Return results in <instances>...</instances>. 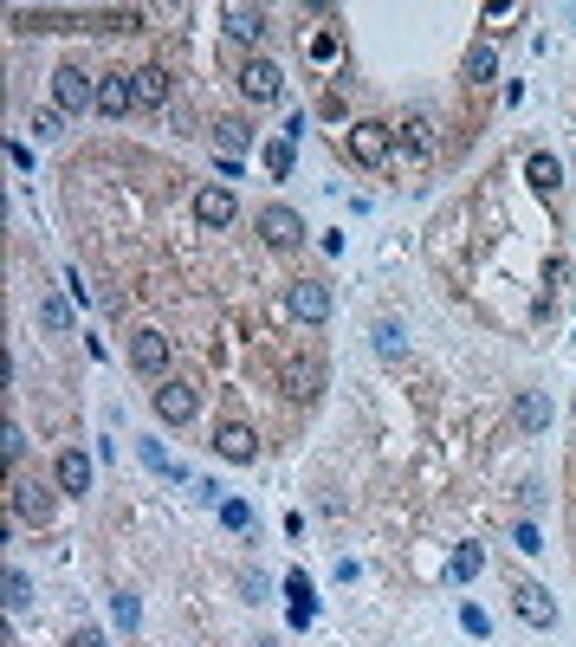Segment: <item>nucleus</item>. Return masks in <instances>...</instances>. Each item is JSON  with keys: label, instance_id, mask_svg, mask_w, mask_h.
I'll use <instances>...</instances> for the list:
<instances>
[{"label": "nucleus", "instance_id": "obj_34", "mask_svg": "<svg viewBox=\"0 0 576 647\" xmlns=\"http://www.w3.org/2000/svg\"><path fill=\"white\" fill-rule=\"evenodd\" d=\"M259 647H279V641H259Z\"/></svg>", "mask_w": 576, "mask_h": 647}, {"label": "nucleus", "instance_id": "obj_14", "mask_svg": "<svg viewBox=\"0 0 576 647\" xmlns=\"http://www.w3.org/2000/svg\"><path fill=\"white\" fill-rule=\"evenodd\" d=\"M130 85H136V104H143V110H156V104H169L175 78L162 72V65H143V72H130Z\"/></svg>", "mask_w": 576, "mask_h": 647}, {"label": "nucleus", "instance_id": "obj_32", "mask_svg": "<svg viewBox=\"0 0 576 647\" xmlns=\"http://www.w3.org/2000/svg\"><path fill=\"white\" fill-rule=\"evenodd\" d=\"M143 622V609H136V596H117V628H136Z\"/></svg>", "mask_w": 576, "mask_h": 647}, {"label": "nucleus", "instance_id": "obj_17", "mask_svg": "<svg viewBox=\"0 0 576 647\" xmlns=\"http://www.w3.org/2000/svg\"><path fill=\"white\" fill-rule=\"evenodd\" d=\"M130 104H136V85H130V72H117V78H98V110H104V117H123Z\"/></svg>", "mask_w": 576, "mask_h": 647}, {"label": "nucleus", "instance_id": "obj_16", "mask_svg": "<svg viewBox=\"0 0 576 647\" xmlns=\"http://www.w3.org/2000/svg\"><path fill=\"white\" fill-rule=\"evenodd\" d=\"M434 143H441V136H434V117L428 110H408L402 117V149L408 156H434Z\"/></svg>", "mask_w": 576, "mask_h": 647}, {"label": "nucleus", "instance_id": "obj_12", "mask_svg": "<svg viewBox=\"0 0 576 647\" xmlns=\"http://www.w3.org/2000/svg\"><path fill=\"white\" fill-rule=\"evenodd\" d=\"M233 214H240L233 188H201V195H195V220H201V227H227Z\"/></svg>", "mask_w": 576, "mask_h": 647}, {"label": "nucleus", "instance_id": "obj_23", "mask_svg": "<svg viewBox=\"0 0 576 647\" xmlns=\"http://www.w3.org/2000/svg\"><path fill=\"white\" fill-rule=\"evenodd\" d=\"M214 143H221V156L240 162V156H246V143H253V130H246V123H221V130H214Z\"/></svg>", "mask_w": 576, "mask_h": 647}, {"label": "nucleus", "instance_id": "obj_24", "mask_svg": "<svg viewBox=\"0 0 576 647\" xmlns=\"http://www.w3.org/2000/svg\"><path fill=\"white\" fill-rule=\"evenodd\" d=\"M292 143H298V136H279V143L266 149V169H272V182H285V175H292Z\"/></svg>", "mask_w": 576, "mask_h": 647}, {"label": "nucleus", "instance_id": "obj_25", "mask_svg": "<svg viewBox=\"0 0 576 647\" xmlns=\"http://www.w3.org/2000/svg\"><path fill=\"white\" fill-rule=\"evenodd\" d=\"M143 466H149V473H162V479H188V473H182V466H175V460H169V453H162V447H156V440H143Z\"/></svg>", "mask_w": 576, "mask_h": 647}, {"label": "nucleus", "instance_id": "obj_3", "mask_svg": "<svg viewBox=\"0 0 576 647\" xmlns=\"http://www.w3.org/2000/svg\"><path fill=\"white\" fill-rule=\"evenodd\" d=\"M344 149L363 169H376V162H389V149H395V130L389 123H350V136H344Z\"/></svg>", "mask_w": 576, "mask_h": 647}, {"label": "nucleus", "instance_id": "obj_27", "mask_svg": "<svg viewBox=\"0 0 576 647\" xmlns=\"http://www.w3.org/2000/svg\"><path fill=\"white\" fill-rule=\"evenodd\" d=\"M39 324H46V330H65V324H72V305H65V298H39Z\"/></svg>", "mask_w": 576, "mask_h": 647}, {"label": "nucleus", "instance_id": "obj_1", "mask_svg": "<svg viewBox=\"0 0 576 647\" xmlns=\"http://www.w3.org/2000/svg\"><path fill=\"white\" fill-rule=\"evenodd\" d=\"M52 104L72 117V110H98V78L91 72H78V65H59L52 72Z\"/></svg>", "mask_w": 576, "mask_h": 647}, {"label": "nucleus", "instance_id": "obj_15", "mask_svg": "<svg viewBox=\"0 0 576 647\" xmlns=\"http://www.w3.org/2000/svg\"><path fill=\"white\" fill-rule=\"evenodd\" d=\"M512 415H518V428H525V434H544V428H551V415H557V408H551V395H544V389H525V395H518V408H512Z\"/></svg>", "mask_w": 576, "mask_h": 647}, {"label": "nucleus", "instance_id": "obj_19", "mask_svg": "<svg viewBox=\"0 0 576 647\" xmlns=\"http://www.w3.org/2000/svg\"><path fill=\"white\" fill-rule=\"evenodd\" d=\"M525 182H531V188H544V195H551V188L564 182V169H557V156H551V149H531V162H525Z\"/></svg>", "mask_w": 576, "mask_h": 647}, {"label": "nucleus", "instance_id": "obj_9", "mask_svg": "<svg viewBox=\"0 0 576 647\" xmlns=\"http://www.w3.org/2000/svg\"><path fill=\"white\" fill-rule=\"evenodd\" d=\"M221 26H227V39H240V46H259V39H266V7H240V0H227Z\"/></svg>", "mask_w": 576, "mask_h": 647}, {"label": "nucleus", "instance_id": "obj_2", "mask_svg": "<svg viewBox=\"0 0 576 647\" xmlns=\"http://www.w3.org/2000/svg\"><path fill=\"white\" fill-rule=\"evenodd\" d=\"M195 408H201V389H195V382H182V376L156 382V421H169V428H188V421H195Z\"/></svg>", "mask_w": 576, "mask_h": 647}, {"label": "nucleus", "instance_id": "obj_11", "mask_svg": "<svg viewBox=\"0 0 576 647\" xmlns=\"http://www.w3.org/2000/svg\"><path fill=\"white\" fill-rule=\"evenodd\" d=\"M259 233H266V246H298L305 240V220H298L292 208H266L259 214Z\"/></svg>", "mask_w": 576, "mask_h": 647}, {"label": "nucleus", "instance_id": "obj_5", "mask_svg": "<svg viewBox=\"0 0 576 647\" xmlns=\"http://www.w3.org/2000/svg\"><path fill=\"white\" fill-rule=\"evenodd\" d=\"M130 363H136V376L169 382V337H162V330H136L130 337Z\"/></svg>", "mask_w": 576, "mask_h": 647}, {"label": "nucleus", "instance_id": "obj_4", "mask_svg": "<svg viewBox=\"0 0 576 647\" xmlns=\"http://www.w3.org/2000/svg\"><path fill=\"white\" fill-rule=\"evenodd\" d=\"M240 91H246V104H279L285 98V72L272 59H246L240 65Z\"/></svg>", "mask_w": 576, "mask_h": 647}, {"label": "nucleus", "instance_id": "obj_21", "mask_svg": "<svg viewBox=\"0 0 576 647\" xmlns=\"http://www.w3.org/2000/svg\"><path fill=\"white\" fill-rule=\"evenodd\" d=\"M460 72H466V85H492V78H499V52H492V46H473Z\"/></svg>", "mask_w": 576, "mask_h": 647}, {"label": "nucleus", "instance_id": "obj_7", "mask_svg": "<svg viewBox=\"0 0 576 647\" xmlns=\"http://www.w3.org/2000/svg\"><path fill=\"white\" fill-rule=\"evenodd\" d=\"M285 305H292V318H298V324H324V318H331V285H318V279H298Z\"/></svg>", "mask_w": 576, "mask_h": 647}, {"label": "nucleus", "instance_id": "obj_28", "mask_svg": "<svg viewBox=\"0 0 576 647\" xmlns=\"http://www.w3.org/2000/svg\"><path fill=\"white\" fill-rule=\"evenodd\" d=\"M0 453H7V466H20V453H26V428H20V421L0 428Z\"/></svg>", "mask_w": 576, "mask_h": 647}, {"label": "nucleus", "instance_id": "obj_18", "mask_svg": "<svg viewBox=\"0 0 576 647\" xmlns=\"http://www.w3.org/2000/svg\"><path fill=\"white\" fill-rule=\"evenodd\" d=\"M369 337H376V356H382V363H402V356H408V330L395 324V318H382Z\"/></svg>", "mask_w": 576, "mask_h": 647}, {"label": "nucleus", "instance_id": "obj_20", "mask_svg": "<svg viewBox=\"0 0 576 647\" xmlns=\"http://www.w3.org/2000/svg\"><path fill=\"white\" fill-rule=\"evenodd\" d=\"M285 615H292V628H311V615H318V602H311V583L305 576H292V583H285Z\"/></svg>", "mask_w": 576, "mask_h": 647}, {"label": "nucleus", "instance_id": "obj_29", "mask_svg": "<svg viewBox=\"0 0 576 647\" xmlns=\"http://www.w3.org/2000/svg\"><path fill=\"white\" fill-rule=\"evenodd\" d=\"M221 525H227V531H246V538H253V512H246L240 499H227V505H221Z\"/></svg>", "mask_w": 576, "mask_h": 647}, {"label": "nucleus", "instance_id": "obj_30", "mask_svg": "<svg viewBox=\"0 0 576 647\" xmlns=\"http://www.w3.org/2000/svg\"><path fill=\"white\" fill-rule=\"evenodd\" d=\"M33 130H39V136H59V130H65V110H59V104L33 110Z\"/></svg>", "mask_w": 576, "mask_h": 647}, {"label": "nucleus", "instance_id": "obj_10", "mask_svg": "<svg viewBox=\"0 0 576 647\" xmlns=\"http://www.w3.org/2000/svg\"><path fill=\"white\" fill-rule=\"evenodd\" d=\"M52 473H59V492H72V499H85V492H91V453H85V447H65Z\"/></svg>", "mask_w": 576, "mask_h": 647}, {"label": "nucleus", "instance_id": "obj_6", "mask_svg": "<svg viewBox=\"0 0 576 647\" xmlns=\"http://www.w3.org/2000/svg\"><path fill=\"white\" fill-rule=\"evenodd\" d=\"M13 518H26V525H52V486H39V479H13Z\"/></svg>", "mask_w": 576, "mask_h": 647}, {"label": "nucleus", "instance_id": "obj_13", "mask_svg": "<svg viewBox=\"0 0 576 647\" xmlns=\"http://www.w3.org/2000/svg\"><path fill=\"white\" fill-rule=\"evenodd\" d=\"M214 447H221V460H233V466H253L259 434H253V428H240V421H227V428L214 434Z\"/></svg>", "mask_w": 576, "mask_h": 647}, {"label": "nucleus", "instance_id": "obj_31", "mask_svg": "<svg viewBox=\"0 0 576 647\" xmlns=\"http://www.w3.org/2000/svg\"><path fill=\"white\" fill-rule=\"evenodd\" d=\"M318 376H324V369H318V363H305V369H292V389H298V395H311V389H318Z\"/></svg>", "mask_w": 576, "mask_h": 647}, {"label": "nucleus", "instance_id": "obj_8", "mask_svg": "<svg viewBox=\"0 0 576 647\" xmlns=\"http://www.w3.org/2000/svg\"><path fill=\"white\" fill-rule=\"evenodd\" d=\"M512 609H518V622H531V628H557V602H551V589H538V583H518Z\"/></svg>", "mask_w": 576, "mask_h": 647}, {"label": "nucleus", "instance_id": "obj_22", "mask_svg": "<svg viewBox=\"0 0 576 647\" xmlns=\"http://www.w3.org/2000/svg\"><path fill=\"white\" fill-rule=\"evenodd\" d=\"M479 570H486V550H479V544H460L454 563H447V576H454V583H473Z\"/></svg>", "mask_w": 576, "mask_h": 647}, {"label": "nucleus", "instance_id": "obj_33", "mask_svg": "<svg viewBox=\"0 0 576 647\" xmlns=\"http://www.w3.org/2000/svg\"><path fill=\"white\" fill-rule=\"evenodd\" d=\"M65 647H104V635H98V628H78V635L65 641Z\"/></svg>", "mask_w": 576, "mask_h": 647}, {"label": "nucleus", "instance_id": "obj_26", "mask_svg": "<svg viewBox=\"0 0 576 647\" xmlns=\"http://www.w3.org/2000/svg\"><path fill=\"white\" fill-rule=\"evenodd\" d=\"M26 602H33V576H26V570H7V609L20 615Z\"/></svg>", "mask_w": 576, "mask_h": 647}]
</instances>
